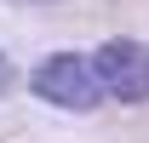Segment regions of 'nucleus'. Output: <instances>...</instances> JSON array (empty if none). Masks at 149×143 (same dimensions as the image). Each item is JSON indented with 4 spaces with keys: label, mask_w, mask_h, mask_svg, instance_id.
Instances as JSON below:
<instances>
[{
    "label": "nucleus",
    "mask_w": 149,
    "mask_h": 143,
    "mask_svg": "<svg viewBox=\"0 0 149 143\" xmlns=\"http://www.w3.org/2000/svg\"><path fill=\"white\" fill-rule=\"evenodd\" d=\"M12 86V63H6V52H0V92Z\"/></svg>",
    "instance_id": "7ed1b4c3"
},
{
    "label": "nucleus",
    "mask_w": 149,
    "mask_h": 143,
    "mask_svg": "<svg viewBox=\"0 0 149 143\" xmlns=\"http://www.w3.org/2000/svg\"><path fill=\"white\" fill-rule=\"evenodd\" d=\"M29 86H35L40 103L69 109V115H86V109H97V97H103V86H97V74H92V57H74V52L40 57L35 74H29Z\"/></svg>",
    "instance_id": "f257e3e1"
},
{
    "label": "nucleus",
    "mask_w": 149,
    "mask_h": 143,
    "mask_svg": "<svg viewBox=\"0 0 149 143\" xmlns=\"http://www.w3.org/2000/svg\"><path fill=\"white\" fill-rule=\"evenodd\" d=\"M23 6H52V0H23Z\"/></svg>",
    "instance_id": "20e7f679"
},
{
    "label": "nucleus",
    "mask_w": 149,
    "mask_h": 143,
    "mask_svg": "<svg viewBox=\"0 0 149 143\" xmlns=\"http://www.w3.org/2000/svg\"><path fill=\"white\" fill-rule=\"evenodd\" d=\"M92 74H97V86H103V97L143 103L149 97V46L143 40H103L97 57H92Z\"/></svg>",
    "instance_id": "f03ea898"
}]
</instances>
